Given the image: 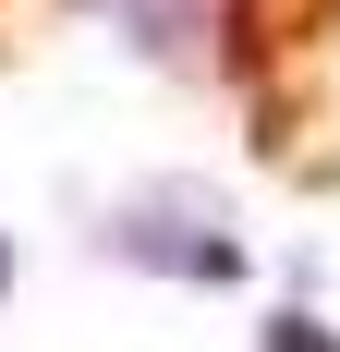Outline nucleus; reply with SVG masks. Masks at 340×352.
Listing matches in <instances>:
<instances>
[{"mask_svg":"<svg viewBox=\"0 0 340 352\" xmlns=\"http://www.w3.org/2000/svg\"><path fill=\"white\" fill-rule=\"evenodd\" d=\"M340 25V0H231L219 12V61L255 85V73H279V61H304L316 36Z\"/></svg>","mask_w":340,"mask_h":352,"instance_id":"nucleus-1","label":"nucleus"},{"mask_svg":"<svg viewBox=\"0 0 340 352\" xmlns=\"http://www.w3.org/2000/svg\"><path fill=\"white\" fill-rule=\"evenodd\" d=\"M268 352H340L328 316H268Z\"/></svg>","mask_w":340,"mask_h":352,"instance_id":"nucleus-2","label":"nucleus"},{"mask_svg":"<svg viewBox=\"0 0 340 352\" xmlns=\"http://www.w3.org/2000/svg\"><path fill=\"white\" fill-rule=\"evenodd\" d=\"M0 280H12V255H0Z\"/></svg>","mask_w":340,"mask_h":352,"instance_id":"nucleus-3","label":"nucleus"}]
</instances>
